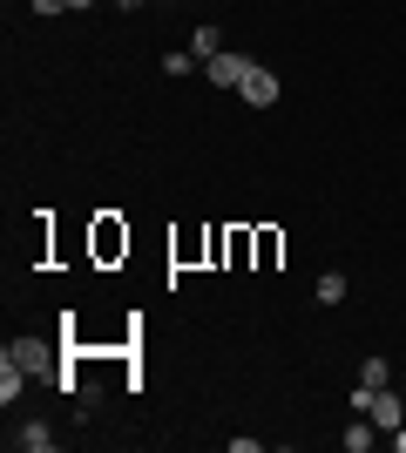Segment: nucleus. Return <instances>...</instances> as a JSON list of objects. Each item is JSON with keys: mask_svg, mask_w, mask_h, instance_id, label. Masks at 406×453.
Wrapping results in <instances>:
<instances>
[{"mask_svg": "<svg viewBox=\"0 0 406 453\" xmlns=\"http://www.w3.org/2000/svg\"><path fill=\"white\" fill-rule=\"evenodd\" d=\"M122 250H129V230H122L116 217H96V257H102V265H116Z\"/></svg>", "mask_w": 406, "mask_h": 453, "instance_id": "4", "label": "nucleus"}, {"mask_svg": "<svg viewBox=\"0 0 406 453\" xmlns=\"http://www.w3.org/2000/svg\"><path fill=\"white\" fill-rule=\"evenodd\" d=\"M359 413H372V426H379V434H400V426H406V406H400V393H393V386L366 393V406H359Z\"/></svg>", "mask_w": 406, "mask_h": 453, "instance_id": "1", "label": "nucleus"}, {"mask_svg": "<svg viewBox=\"0 0 406 453\" xmlns=\"http://www.w3.org/2000/svg\"><path fill=\"white\" fill-rule=\"evenodd\" d=\"M346 298V271H326V278H318V304H339Z\"/></svg>", "mask_w": 406, "mask_h": 453, "instance_id": "9", "label": "nucleus"}, {"mask_svg": "<svg viewBox=\"0 0 406 453\" xmlns=\"http://www.w3.org/2000/svg\"><path fill=\"white\" fill-rule=\"evenodd\" d=\"M68 7H96V0H68Z\"/></svg>", "mask_w": 406, "mask_h": 453, "instance_id": "13", "label": "nucleus"}, {"mask_svg": "<svg viewBox=\"0 0 406 453\" xmlns=\"http://www.w3.org/2000/svg\"><path fill=\"white\" fill-rule=\"evenodd\" d=\"M203 68H211V81H217V88H237V81L251 75V61H244V55H211Z\"/></svg>", "mask_w": 406, "mask_h": 453, "instance_id": "5", "label": "nucleus"}, {"mask_svg": "<svg viewBox=\"0 0 406 453\" xmlns=\"http://www.w3.org/2000/svg\"><path fill=\"white\" fill-rule=\"evenodd\" d=\"M190 48H196V55H224V35H217V27H196Z\"/></svg>", "mask_w": 406, "mask_h": 453, "instance_id": "10", "label": "nucleus"}, {"mask_svg": "<svg viewBox=\"0 0 406 453\" xmlns=\"http://www.w3.org/2000/svg\"><path fill=\"white\" fill-rule=\"evenodd\" d=\"M237 95H244L251 109H271V102H278V75H271V68H257V61H251V75L237 81Z\"/></svg>", "mask_w": 406, "mask_h": 453, "instance_id": "3", "label": "nucleus"}, {"mask_svg": "<svg viewBox=\"0 0 406 453\" xmlns=\"http://www.w3.org/2000/svg\"><path fill=\"white\" fill-rule=\"evenodd\" d=\"M393 447H400V453H406V426H400V434H393Z\"/></svg>", "mask_w": 406, "mask_h": 453, "instance_id": "12", "label": "nucleus"}, {"mask_svg": "<svg viewBox=\"0 0 406 453\" xmlns=\"http://www.w3.org/2000/svg\"><path fill=\"white\" fill-rule=\"evenodd\" d=\"M20 447H27V453H48V447H55V426H41V419H34V426H20Z\"/></svg>", "mask_w": 406, "mask_h": 453, "instance_id": "8", "label": "nucleus"}, {"mask_svg": "<svg viewBox=\"0 0 406 453\" xmlns=\"http://www.w3.org/2000/svg\"><path fill=\"white\" fill-rule=\"evenodd\" d=\"M20 386H27V379H20V365L7 359V352H0V406H14V399H20Z\"/></svg>", "mask_w": 406, "mask_h": 453, "instance_id": "7", "label": "nucleus"}, {"mask_svg": "<svg viewBox=\"0 0 406 453\" xmlns=\"http://www.w3.org/2000/svg\"><path fill=\"white\" fill-rule=\"evenodd\" d=\"M372 440H379V426H372V413H359V419L346 426V453H366Z\"/></svg>", "mask_w": 406, "mask_h": 453, "instance_id": "6", "label": "nucleus"}, {"mask_svg": "<svg viewBox=\"0 0 406 453\" xmlns=\"http://www.w3.org/2000/svg\"><path fill=\"white\" fill-rule=\"evenodd\" d=\"M7 359H14L20 372H55V352H48L41 339H14V345H7ZM55 379H61V372H55Z\"/></svg>", "mask_w": 406, "mask_h": 453, "instance_id": "2", "label": "nucleus"}, {"mask_svg": "<svg viewBox=\"0 0 406 453\" xmlns=\"http://www.w3.org/2000/svg\"><path fill=\"white\" fill-rule=\"evenodd\" d=\"M34 14H68V0H34Z\"/></svg>", "mask_w": 406, "mask_h": 453, "instance_id": "11", "label": "nucleus"}]
</instances>
